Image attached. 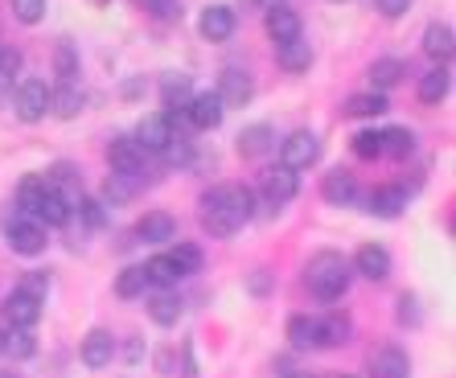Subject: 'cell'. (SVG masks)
<instances>
[{"instance_id": "obj_1", "label": "cell", "mask_w": 456, "mask_h": 378, "mask_svg": "<svg viewBox=\"0 0 456 378\" xmlns=\"http://www.w3.org/2000/svg\"><path fill=\"white\" fill-rule=\"evenodd\" d=\"M255 218V193L247 185H214L202 193V226L214 239H231Z\"/></svg>"}, {"instance_id": "obj_2", "label": "cell", "mask_w": 456, "mask_h": 378, "mask_svg": "<svg viewBox=\"0 0 456 378\" xmlns=\"http://www.w3.org/2000/svg\"><path fill=\"white\" fill-rule=\"evenodd\" d=\"M350 280H354V267L341 251H317L305 263L308 292L317 296V300H325V305H333V300H341V296L350 292Z\"/></svg>"}, {"instance_id": "obj_3", "label": "cell", "mask_w": 456, "mask_h": 378, "mask_svg": "<svg viewBox=\"0 0 456 378\" xmlns=\"http://www.w3.org/2000/svg\"><path fill=\"white\" fill-rule=\"evenodd\" d=\"M4 242H9L12 255L37 259V255H45V247H50V234H45V226L37 218H29V214H12V218L4 222Z\"/></svg>"}, {"instance_id": "obj_4", "label": "cell", "mask_w": 456, "mask_h": 378, "mask_svg": "<svg viewBox=\"0 0 456 378\" xmlns=\"http://www.w3.org/2000/svg\"><path fill=\"white\" fill-rule=\"evenodd\" d=\"M12 111H17L21 124H42L50 116V86H45V78H25L17 86V94H12Z\"/></svg>"}, {"instance_id": "obj_5", "label": "cell", "mask_w": 456, "mask_h": 378, "mask_svg": "<svg viewBox=\"0 0 456 378\" xmlns=\"http://www.w3.org/2000/svg\"><path fill=\"white\" fill-rule=\"evenodd\" d=\"M321 160V140L317 132H308V127H300V132H292L288 140H280V165L288 168H313Z\"/></svg>"}, {"instance_id": "obj_6", "label": "cell", "mask_w": 456, "mask_h": 378, "mask_svg": "<svg viewBox=\"0 0 456 378\" xmlns=\"http://www.w3.org/2000/svg\"><path fill=\"white\" fill-rule=\"evenodd\" d=\"M0 313H4V325L9 329H33L37 321H42V313H45V300L42 296L21 292V288H12V292L4 296Z\"/></svg>"}, {"instance_id": "obj_7", "label": "cell", "mask_w": 456, "mask_h": 378, "mask_svg": "<svg viewBox=\"0 0 456 378\" xmlns=\"http://www.w3.org/2000/svg\"><path fill=\"white\" fill-rule=\"evenodd\" d=\"M259 193L267 198V206H288V201L300 193V173L297 168H288V165H276V168H267L264 177H259Z\"/></svg>"}, {"instance_id": "obj_8", "label": "cell", "mask_w": 456, "mask_h": 378, "mask_svg": "<svg viewBox=\"0 0 456 378\" xmlns=\"http://www.w3.org/2000/svg\"><path fill=\"white\" fill-rule=\"evenodd\" d=\"M144 160H149V152L132 136H116L107 144V165H111V173H119V177H140V173H144Z\"/></svg>"}, {"instance_id": "obj_9", "label": "cell", "mask_w": 456, "mask_h": 378, "mask_svg": "<svg viewBox=\"0 0 456 378\" xmlns=\"http://www.w3.org/2000/svg\"><path fill=\"white\" fill-rule=\"evenodd\" d=\"M181 116L190 119L198 132H214V127L223 124L226 107H223V99H218V91H193V99L185 103V111H181Z\"/></svg>"}, {"instance_id": "obj_10", "label": "cell", "mask_w": 456, "mask_h": 378, "mask_svg": "<svg viewBox=\"0 0 456 378\" xmlns=\"http://www.w3.org/2000/svg\"><path fill=\"white\" fill-rule=\"evenodd\" d=\"M234 29H239V17H234L231 4H210V9H202V17H198V33L214 45L231 42Z\"/></svg>"}, {"instance_id": "obj_11", "label": "cell", "mask_w": 456, "mask_h": 378, "mask_svg": "<svg viewBox=\"0 0 456 378\" xmlns=\"http://www.w3.org/2000/svg\"><path fill=\"white\" fill-rule=\"evenodd\" d=\"M116 354H119V346L107 329H91V333L83 337V346H78V357H83L86 370H107L116 362Z\"/></svg>"}, {"instance_id": "obj_12", "label": "cell", "mask_w": 456, "mask_h": 378, "mask_svg": "<svg viewBox=\"0 0 456 378\" xmlns=\"http://www.w3.org/2000/svg\"><path fill=\"white\" fill-rule=\"evenodd\" d=\"M358 275H366V280H374V284H382L387 275H391V251L382 247V242H362L358 251H354V263H350Z\"/></svg>"}, {"instance_id": "obj_13", "label": "cell", "mask_w": 456, "mask_h": 378, "mask_svg": "<svg viewBox=\"0 0 456 378\" xmlns=\"http://www.w3.org/2000/svg\"><path fill=\"white\" fill-rule=\"evenodd\" d=\"M218 99H223V107H247L255 99V78L243 66H226L218 78Z\"/></svg>"}, {"instance_id": "obj_14", "label": "cell", "mask_w": 456, "mask_h": 378, "mask_svg": "<svg viewBox=\"0 0 456 378\" xmlns=\"http://www.w3.org/2000/svg\"><path fill=\"white\" fill-rule=\"evenodd\" d=\"M407 210V189L403 185H379L366 193V214H374V218H399V214Z\"/></svg>"}, {"instance_id": "obj_15", "label": "cell", "mask_w": 456, "mask_h": 378, "mask_svg": "<svg viewBox=\"0 0 456 378\" xmlns=\"http://www.w3.org/2000/svg\"><path fill=\"white\" fill-rule=\"evenodd\" d=\"M169 136H173V116L169 111H152V116H144L136 124V136L132 140H136L144 152H160Z\"/></svg>"}, {"instance_id": "obj_16", "label": "cell", "mask_w": 456, "mask_h": 378, "mask_svg": "<svg viewBox=\"0 0 456 378\" xmlns=\"http://www.w3.org/2000/svg\"><path fill=\"white\" fill-rule=\"evenodd\" d=\"M181 313H185V300L177 296V288H157V292L149 296V316H152V325L173 329V325L181 321Z\"/></svg>"}, {"instance_id": "obj_17", "label": "cell", "mask_w": 456, "mask_h": 378, "mask_svg": "<svg viewBox=\"0 0 456 378\" xmlns=\"http://www.w3.org/2000/svg\"><path fill=\"white\" fill-rule=\"evenodd\" d=\"M300 33H305V25H300V12L297 9H288L284 0L267 9V37H272L276 45L292 42V37H300Z\"/></svg>"}, {"instance_id": "obj_18", "label": "cell", "mask_w": 456, "mask_h": 378, "mask_svg": "<svg viewBox=\"0 0 456 378\" xmlns=\"http://www.w3.org/2000/svg\"><path fill=\"white\" fill-rule=\"evenodd\" d=\"M239 157L255 160V157H267L272 148H276V127L272 124H247L243 132H239Z\"/></svg>"}, {"instance_id": "obj_19", "label": "cell", "mask_w": 456, "mask_h": 378, "mask_svg": "<svg viewBox=\"0 0 456 378\" xmlns=\"http://www.w3.org/2000/svg\"><path fill=\"white\" fill-rule=\"evenodd\" d=\"M321 193H325L330 206H354V201H358V177L346 173V168H333V173H325V181H321Z\"/></svg>"}, {"instance_id": "obj_20", "label": "cell", "mask_w": 456, "mask_h": 378, "mask_svg": "<svg viewBox=\"0 0 456 378\" xmlns=\"http://www.w3.org/2000/svg\"><path fill=\"white\" fill-rule=\"evenodd\" d=\"M370 374L374 378H411V357L399 346H382L379 354L370 357Z\"/></svg>"}, {"instance_id": "obj_21", "label": "cell", "mask_w": 456, "mask_h": 378, "mask_svg": "<svg viewBox=\"0 0 456 378\" xmlns=\"http://www.w3.org/2000/svg\"><path fill=\"white\" fill-rule=\"evenodd\" d=\"M190 99H193L190 74L173 70V74H165V78H160V103H165V111H169V116L185 111V103H190Z\"/></svg>"}, {"instance_id": "obj_22", "label": "cell", "mask_w": 456, "mask_h": 378, "mask_svg": "<svg viewBox=\"0 0 456 378\" xmlns=\"http://www.w3.org/2000/svg\"><path fill=\"white\" fill-rule=\"evenodd\" d=\"M288 346L292 349H321V321L317 316H308V313H297V316H288Z\"/></svg>"}, {"instance_id": "obj_23", "label": "cell", "mask_w": 456, "mask_h": 378, "mask_svg": "<svg viewBox=\"0 0 456 378\" xmlns=\"http://www.w3.org/2000/svg\"><path fill=\"white\" fill-rule=\"evenodd\" d=\"M136 234L144 242H173L177 239V218H173V214H165V210H149L144 214V218L136 222Z\"/></svg>"}, {"instance_id": "obj_24", "label": "cell", "mask_w": 456, "mask_h": 378, "mask_svg": "<svg viewBox=\"0 0 456 378\" xmlns=\"http://www.w3.org/2000/svg\"><path fill=\"white\" fill-rule=\"evenodd\" d=\"M86 107V94L78 91L75 83H62V86H50V116L58 119H78Z\"/></svg>"}, {"instance_id": "obj_25", "label": "cell", "mask_w": 456, "mask_h": 378, "mask_svg": "<svg viewBox=\"0 0 456 378\" xmlns=\"http://www.w3.org/2000/svg\"><path fill=\"white\" fill-rule=\"evenodd\" d=\"M45 181H50V185L58 189V193H62L66 201H70V210H75V201L83 198V173H78V168L70 165V160H58V165H53L50 173H45Z\"/></svg>"}, {"instance_id": "obj_26", "label": "cell", "mask_w": 456, "mask_h": 378, "mask_svg": "<svg viewBox=\"0 0 456 378\" xmlns=\"http://www.w3.org/2000/svg\"><path fill=\"white\" fill-rule=\"evenodd\" d=\"M415 91H419V103H444L448 91H452V70H448V62L432 66V70L419 78Z\"/></svg>"}, {"instance_id": "obj_27", "label": "cell", "mask_w": 456, "mask_h": 378, "mask_svg": "<svg viewBox=\"0 0 456 378\" xmlns=\"http://www.w3.org/2000/svg\"><path fill=\"white\" fill-rule=\"evenodd\" d=\"M452 50H456L452 25H448V21H432V25H428V29H424V53H428V58L448 62V58H452Z\"/></svg>"}, {"instance_id": "obj_28", "label": "cell", "mask_w": 456, "mask_h": 378, "mask_svg": "<svg viewBox=\"0 0 456 378\" xmlns=\"http://www.w3.org/2000/svg\"><path fill=\"white\" fill-rule=\"evenodd\" d=\"M341 111H346L350 119H374V116H387L391 103H387V94L382 91H362V94H350Z\"/></svg>"}, {"instance_id": "obj_29", "label": "cell", "mask_w": 456, "mask_h": 378, "mask_svg": "<svg viewBox=\"0 0 456 378\" xmlns=\"http://www.w3.org/2000/svg\"><path fill=\"white\" fill-rule=\"evenodd\" d=\"M321 321V349H338V346H350L354 337V321L346 313H330V316H317Z\"/></svg>"}, {"instance_id": "obj_30", "label": "cell", "mask_w": 456, "mask_h": 378, "mask_svg": "<svg viewBox=\"0 0 456 378\" xmlns=\"http://www.w3.org/2000/svg\"><path fill=\"white\" fill-rule=\"evenodd\" d=\"M276 58H280V66H284L288 74H305L308 66H313V45H308L305 33H300V37H292V42L276 45Z\"/></svg>"}, {"instance_id": "obj_31", "label": "cell", "mask_w": 456, "mask_h": 378, "mask_svg": "<svg viewBox=\"0 0 456 378\" xmlns=\"http://www.w3.org/2000/svg\"><path fill=\"white\" fill-rule=\"evenodd\" d=\"M403 74H407V62H399V58H379V62L370 66V91H395V86L403 83Z\"/></svg>"}, {"instance_id": "obj_32", "label": "cell", "mask_w": 456, "mask_h": 378, "mask_svg": "<svg viewBox=\"0 0 456 378\" xmlns=\"http://www.w3.org/2000/svg\"><path fill=\"white\" fill-rule=\"evenodd\" d=\"M379 144H382V157L407 160L415 152V132H411V127H382Z\"/></svg>"}, {"instance_id": "obj_33", "label": "cell", "mask_w": 456, "mask_h": 378, "mask_svg": "<svg viewBox=\"0 0 456 378\" xmlns=\"http://www.w3.org/2000/svg\"><path fill=\"white\" fill-rule=\"evenodd\" d=\"M144 275H149V288H177V284L185 280V275H181V267L169 259V251L144 259Z\"/></svg>"}, {"instance_id": "obj_34", "label": "cell", "mask_w": 456, "mask_h": 378, "mask_svg": "<svg viewBox=\"0 0 456 378\" xmlns=\"http://www.w3.org/2000/svg\"><path fill=\"white\" fill-rule=\"evenodd\" d=\"M45 193H50V181H45V173H29V177L17 185V206H21V214H29V218H33Z\"/></svg>"}, {"instance_id": "obj_35", "label": "cell", "mask_w": 456, "mask_h": 378, "mask_svg": "<svg viewBox=\"0 0 456 378\" xmlns=\"http://www.w3.org/2000/svg\"><path fill=\"white\" fill-rule=\"evenodd\" d=\"M144 292H149L144 263H132V267H124V272L116 275V296H119V300H140Z\"/></svg>"}, {"instance_id": "obj_36", "label": "cell", "mask_w": 456, "mask_h": 378, "mask_svg": "<svg viewBox=\"0 0 456 378\" xmlns=\"http://www.w3.org/2000/svg\"><path fill=\"white\" fill-rule=\"evenodd\" d=\"M53 74L62 83H75L78 78V45L75 42H58L53 45Z\"/></svg>"}, {"instance_id": "obj_37", "label": "cell", "mask_w": 456, "mask_h": 378, "mask_svg": "<svg viewBox=\"0 0 456 378\" xmlns=\"http://www.w3.org/2000/svg\"><path fill=\"white\" fill-rule=\"evenodd\" d=\"M4 354H12L17 362H25V357L37 354V337H33V329H4Z\"/></svg>"}, {"instance_id": "obj_38", "label": "cell", "mask_w": 456, "mask_h": 378, "mask_svg": "<svg viewBox=\"0 0 456 378\" xmlns=\"http://www.w3.org/2000/svg\"><path fill=\"white\" fill-rule=\"evenodd\" d=\"M169 259L181 267V275H198V272H202V263H206L198 242H177V247L169 251Z\"/></svg>"}, {"instance_id": "obj_39", "label": "cell", "mask_w": 456, "mask_h": 378, "mask_svg": "<svg viewBox=\"0 0 456 378\" xmlns=\"http://www.w3.org/2000/svg\"><path fill=\"white\" fill-rule=\"evenodd\" d=\"M17 74H21V50L0 45V99H4V91H12Z\"/></svg>"}, {"instance_id": "obj_40", "label": "cell", "mask_w": 456, "mask_h": 378, "mask_svg": "<svg viewBox=\"0 0 456 378\" xmlns=\"http://www.w3.org/2000/svg\"><path fill=\"white\" fill-rule=\"evenodd\" d=\"M9 9H12V17H17L21 25H37V21H45L50 0H9Z\"/></svg>"}, {"instance_id": "obj_41", "label": "cell", "mask_w": 456, "mask_h": 378, "mask_svg": "<svg viewBox=\"0 0 456 378\" xmlns=\"http://www.w3.org/2000/svg\"><path fill=\"white\" fill-rule=\"evenodd\" d=\"M160 152H165V160H169L173 168H185V165H193V144L185 136H177V132H173L169 140H165V148H160Z\"/></svg>"}, {"instance_id": "obj_42", "label": "cell", "mask_w": 456, "mask_h": 378, "mask_svg": "<svg viewBox=\"0 0 456 378\" xmlns=\"http://www.w3.org/2000/svg\"><path fill=\"white\" fill-rule=\"evenodd\" d=\"M136 9H144L149 17H157V21H181V0H132Z\"/></svg>"}, {"instance_id": "obj_43", "label": "cell", "mask_w": 456, "mask_h": 378, "mask_svg": "<svg viewBox=\"0 0 456 378\" xmlns=\"http://www.w3.org/2000/svg\"><path fill=\"white\" fill-rule=\"evenodd\" d=\"M75 214L86 222V226H91V231L107 226V206H103V201H95V198H86V193L75 201Z\"/></svg>"}, {"instance_id": "obj_44", "label": "cell", "mask_w": 456, "mask_h": 378, "mask_svg": "<svg viewBox=\"0 0 456 378\" xmlns=\"http://www.w3.org/2000/svg\"><path fill=\"white\" fill-rule=\"evenodd\" d=\"M350 148H354V157L358 160H379L382 157V144H379V132H374V127L358 132V136L350 140Z\"/></svg>"}, {"instance_id": "obj_45", "label": "cell", "mask_w": 456, "mask_h": 378, "mask_svg": "<svg viewBox=\"0 0 456 378\" xmlns=\"http://www.w3.org/2000/svg\"><path fill=\"white\" fill-rule=\"evenodd\" d=\"M17 288H21V292H29V296H50V272H29L25 275L21 284H17Z\"/></svg>"}, {"instance_id": "obj_46", "label": "cell", "mask_w": 456, "mask_h": 378, "mask_svg": "<svg viewBox=\"0 0 456 378\" xmlns=\"http://www.w3.org/2000/svg\"><path fill=\"white\" fill-rule=\"evenodd\" d=\"M272 288H276V280H272V272H264V267H259V272H251V280H247V292H251V296H267Z\"/></svg>"}, {"instance_id": "obj_47", "label": "cell", "mask_w": 456, "mask_h": 378, "mask_svg": "<svg viewBox=\"0 0 456 378\" xmlns=\"http://www.w3.org/2000/svg\"><path fill=\"white\" fill-rule=\"evenodd\" d=\"M415 305H419V300H415V296L411 292H403V296H399V321H403V325H419V308H415Z\"/></svg>"}, {"instance_id": "obj_48", "label": "cell", "mask_w": 456, "mask_h": 378, "mask_svg": "<svg viewBox=\"0 0 456 378\" xmlns=\"http://www.w3.org/2000/svg\"><path fill=\"white\" fill-rule=\"evenodd\" d=\"M379 4V12L387 17V21H399L407 9H411V0H374Z\"/></svg>"}, {"instance_id": "obj_49", "label": "cell", "mask_w": 456, "mask_h": 378, "mask_svg": "<svg viewBox=\"0 0 456 378\" xmlns=\"http://www.w3.org/2000/svg\"><path fill=\"white\" fill-rule=\"evenodd\" d=\"M124 357H127V362H140V357H144V341H140V337H132V341H127V349H124Z\"/></svg>"}, {"instance_id": "obj_50", "label": "cell", "mask_w": 456, "mask_h": 378, "mask_svg": "<svg viewBox=\"0 0 456 378\" xmlns=\"http://www.w3.org/2000/svg\"><path fill=\"white\" fill-rule=\"evenodd\" d=\"M173 362H177V354H173V349H160V354H157L160 374H173Z\"/></svg>"}, {"instance_id": "obj_51", "label": "cell", "mask_w": 456, "mask_h": 378, "mask_svg": "<svg viewBox=\"0 0 456 378\" xmlns=\"http://www.w3.org/2000/svg\"><path fill=\"white\" fill-rule=\"evenodd\" d=\"M284 378H313L308 370H284Z\"/></svg>"}, {"instance_id": "obj_52", "label": "cell", "mask_w": 456, "mask_h": 378, "mask_svg": "<svg viewBox=\"0 0 456 378\" xmlns=\"http://www.w3.org/2000/svg\"><path fill=\"white\" fill-rule=\"evenodd\" d=\"M251 4H259V9H272V4H280V0H251Z\"/></svg>"}, {"instance_id": "obj_53", "label": "cell", "mask_w": 456, "mask_h": 378, "mask_svg": "<svg viewBox=\"0 0 456 378\" xmlns=\"http://www.w3.org/2000/svg\"><path fill=\"white\" fill-rule=\"evenodd\" d=\"M0 357H4V325H0Z\"/></svg>"}, {"instance_id": "obj_54", "label": "cell", "mask_w": 456, "mask_h": 378, "mask_svg": "<svg viewBox=\"0 0 456 378\" xmlns=\"http://www.w3.org/2000/svg\"><path fill=\"white\" fill-rule=\"evenodd\" d=\"M0 378H21V374H9V370H0Z\"/></svg>"}, {"instance_id": "obj_55", "label": "cell", "mask_w": 456, "mask_h": 378, "mask_svg": "<svg viewBox=\"0 0 456 378\" xmlns=\"http://www.w3.org/2000/svg\"><path fill=\"white\" fill-rule=\"evenodd\" d=\"M341 378H358V374H341Z\"/></svg>"}, {"instance_id": "obj_56", "label": "cell", "mask_w": 456, "mask_h": 378, "mask_svg": "<svg viewBox=\"0 0 456 378\" xmlns=\"http://www.w3.org/2000/svg\"><path fill=\"white\" fill-rule=\"evenodd\" d=\"M95 4H107V0H95Z\"/></svg>"}]
</instances>
